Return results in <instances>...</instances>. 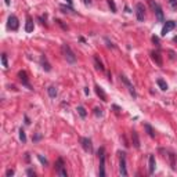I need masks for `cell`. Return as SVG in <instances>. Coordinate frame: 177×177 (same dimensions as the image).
<instances>
[{
    "instance_id": "cell-1",
    "label": "cell",
    "mask_w": 177,
    "mask_h": 177,
    "mask_svg": "<svg viewBox=\"0 0 177 177\" xmlns=\"http://www.w3.org/2000/svg\"><path fill=\"white\" fill-rule=\"evenodd\" d=\"M61 50H62V54H64V57H65L66 62H69V64H75L76 62V55L75 53L72 51V49H71V46L66 43L62 44L61 47Z\"/></svg>"
},
{
    "instance_id": "cell-2",
    "label": "cell",
    "mask_w": 177,
    "mask_h": 177,
    "mask_svg": "<svg viewBox=\"0 0 177 177\" xmlns=\"http://www.w3.org/2000/svg\"><path fill=\"white\" fill-rule=\"evenodd\" d=\"M98 158H100V169H98V176L104 177L105 176V149L104 147L98 149Z\"/></svg>"
},
{
    "instance_id": "cell-3",
    "label": "cell",
    "mask_w": 177,
    "mask_h": 177,
    "mask_svg": "<svg viewBox=\"0 0 177 177\" xmlns=\"http://www.w3.org/2000/svg\"><path fill=\"white\" fill-rule=\"evenodd\" d=\"M120 80H122L123 84L127 87V90H129V93L133 96V98H137V93H136V89H134V86L131 84L130 80H129V78H126L125 75H120Z\"/></svg>"
},
{
    "instance_id": "cell-4",
    "label": "cell",
    "mask_w": 177,
    "mask_h": 177,
    "mask_svg": "<svg viewBox=\"0 0 177 177\" xmlns=\"http://www.w3.org/2000/svg\"><path fill=\"white\" fill-rule=\"evenodd\" d=\"M7 28L10 29V31H18V28H19V21H18V18L15 17V15H10L8 17V19H7Z\"/></svg>"
},
{
    "instance_id": "cell-5",
    "label": "cell",
    "mask_w": 177,
    "mask_h": 177,
    "mask_svg": "<svg viewBox=\"0 0 177 177\" xmlns=\"http://www.w3.org/2000/svg\"><path fill=\"white\" fill-rule=\"evenodd\" d=\"M136 17L140 22H143L145 19V6L143 3L136 4Z\"/></svg>"
},
{
    "instance_id": "cell-6",
    "label": "cell",
    "mask_w": 177,
    "mask_h": 177,
    "mask_svg": "<svg viewBox=\"0 0 177 177\" xmlns=\"http://www.w3.org/2000/svg\"><path fill=\"white\" fill-rule=\"evenodd\" d=\"M80 145L86 152H93V143L89 137H80Z\"/></svg>"
},
{
    "instance_id": "cell-7",
    "label": "cell",
    "mask_w": 177,
    "mask_h": 177,
    "mask_svg": "<svg viewBox=\"0 0 177 177\" xmlns=\"http://www.w3.org/2000/svg\"><path fill=\"white\" fill-rule=\"evenodd\" d=\"M119 174L123 177L127 176V169H126V158H125V152H122V156H120L119 161Z\"/></svg>"
},
{
    "instance_id": "cell-8",
    "label": "cell",
    "mask_w": 177,
    "mask_h": 177,
    "mask_svg": "<svg viewBox=\"0 0 177 177\" xmlns=\"http://www.w3.org/2000/svg\"><path fill=\"white\" fill-rule=\"evenodd\" d=\"M18 78H19V80H21L22 86H25L26 89H29V90H32V86L29 84L28 75H26V72H25V71H19V72H18Z\"/></svg>"
},
{
    "instance_id": "cell-9",
    "label": "cell",
    "mask_w": 177,
    "mask_h": 177,
    "mask_svg": "<svg viewBox=\"0 0 177 177\" xmlns=\"http://www.w3.org/2000/svg\"><path fill=\"white\" fill-rule=\"evenodd\" d=\"M176 25L177 24L174 21H166L165 22V25H163V28H162V36H166L170 31H173V29L176 28Z\"/></svg>"
},
{
    "instance_id": "cell-10",
    "label": "cell",
    "mask_w": 177,
    "mask_h": 177,
    "mask_svg": "<svg viewBox=\"0 0 177 177\" xmlns=\"http://www.w3.org/2000/svg\"><path fill=\"white\" fill-rule=\"evenodd\" d=\"M152 10H154V13H155L156 15V19H158V22H165V17H163V11H162V7L159 6L158 3L152 7Z\"/></svg>"
},
{
    "instance_id": "cell-11",
    "label": "cell",
    "mask_w": 177,
    "mask_h": 177,
    "mask_svg": "<svg viewBox=\"0 0 177 177\" xmlns=\"http://www.w3.org/2000/svg\"><path fill=\"white\" fill-rule=\"evenodd\" d=\"M40 65H42V68H43L46 72H50V71H51L50 62H49V60H47V57L44 54L40 55Z\"/></svg>"
},
{
    "instance_id": "cell-12",
    "label": "cell",
    "mask_w": 177,
    "mask_h": 177,
    "mask_svg": "<svg viewBox=\"0 0 177 177\" xmlns=\"http://www.w3.org/2000/svg\"><path fill=\"white\" fill-rule=\"evenodd\" d=\"M155 166H156L155 155H149V161H148V173L149 174H154V172H155Z\"/></svg>"
},
{
    "instance_id": "cell-13",
    "label": "cell",
    "mask_w": 177,
    "mask_h": 177,
    "mask_svg": "<svg viewBox=\"0 0 177 177\" xmlns=\"http://www.w3.org/2000/svg\"><path fill=\"white\" fill-rule=\"evenodd\" d=\"M33 29H35V24H33V19L28 15V17H26V22H25V32L31 33V32H33Z\"/></svg>"
},
{
    "instance_id": "cell-14",
    "label": "cell",
    "mask_w": 177,
    "mask_h": 177,
    "mask_svg": "<svg viewBox=\"0 0 177 177\" xmlns=\"http://www.w3.org/2000/svg\"><path fill=\"white\" fill-rule=\"evenodd\" d=\"M131 141H133L134 148H140V138H138V133L136 130L131 131Z\"/></svg>"
},
{
    "instance_id": "cell-15",
    "label": "cell",
    "mask_w": 177,
    "mask_h": 177,
    "mask_svg": "<svg viewBox=\"0 0 177 177\" xmlns=\"http://www.w3.org/2000/svg\"><path fill=\"white\" fill-rule=\"evenodd\" d=\"M96 93H97V96L101 98L102 101H107V94H105V91L102 90V87H100L98 84H96Z\"/></svg>"
},
{
    "instance_id": "cell-16",
    "label": "cell",
    "mask_w": 177,
    "mask_h": 177,
    "mask_svg": "<svg viewBox=\"0 0 177 177\" xmlns=\"http://www.w3.org/2000/svg\"><path fill=\"white\" fill-rule=\"evenodd\" d=\"M144 129H145V131H147V133H148V136L149 137H155L156 136V133H155V130H154V127L151 126V125H149V123H144Z\"/></svg>"
},
{
    "instance_id": "cell-17",
    "label": "cell",
    "mask_w": 177,
    "mask_h": 177,
    "mask_svg": "<svg viewBox=\"0 0 177 177\" xmlns=\"http://www.w3.org/2000/svg\"><path fill=\"white\" fill-rule=\"evenodd\" d=\"M151 55H152V60H154L159 66H162V58H161V54H159L158 51H152Z\"/></svg>"
},
{
    "instance_id": "cell-18",
    "label": "cell",
    "mask_w": 177,
    "mask_h": 177,
    "mask_svg": "<svg viewBox=\"0 0 177 177\" xmlns=\"http://www.w3.org/2000/svg\"><path fill=\"white\" fill-rule=\"evenodd\" d=\"M94 65H96V69H97V71H101V72H104V71H105L104 65H102V62L100 61V58H98L97 55L94 57Z\"/></svg>"
},
{
    "instance_id": "cell-19",
    "label": "cell",
    "mask_w": 177,
    "mask_h": 177,
    "mask_svg": "<svg viewBox=\"0 0 177 177\" xmlns=\"http://www.w3.org/2000/svg\"><path fill=\"white\" fill-rule=\"evenodd\" d=\"M47 93H49V96H50L51 98H55L58 96V91H57V87L55 86H49L47 87Z\"/></svg>"
},
{
    "instance_id": "cell-20",
    "label": "cell",
    "mask_w": 177,
    "mask_h": 177,
    "mask_svg": "<svg viewBox=\"0 0 177 177\" xmlns=\"http://www.w3.org/2000/svg\"><path fill=\"white\" fill-rule=\"evenodd\" d=\"M76 111H78V114H79L80 118H83V119L87 116V111H86V108H84V107H82V105H79V107L76 108Z\"/></svg>"
},
{
    "instance_id": "cell-21",
    "label": "cell",
    "mask_w": 177,
    "mask_h": 177,
    "mask_svg": "<svg viewBox=\"0 0 177 177\" xmlns=\"http://www.w3.org/2000/svg\"><path fill=\"white\" fill-rule=\"evenodd\" d=\"M156 84L159 86V89H161V90H163V91L167 90V83L163 79H158V80H156Z\"/></svg>"
},
{
    "instance_id": "cell-22",
    "label": "cell",
    "mask_w": 177,
    "mask_h": 177,
    "mask_svg": "<svg viewBox=\"0 0 177 177\" xmlns=\"http://www.w3.org/2000/svg\"><path fill=\"white\" fill-rule=\"evenodd\" d=\"M60 8H61L62 10V13H68V14H71V13H72V14H75V13H73V8L71 7V6H68V7H66L65 4H61V6H60Z\"/></svg>"
},
{
    "instance_id": "cell-23",
    "label": "cell",
    "mask_w": 177,
    "mask_h": 177,
    "mask_svg": "<svg viewBox=\"0 0 177 177\" xmlns=\"http://www.w3.org/2000/svg\"><path fill=\"white\" fill-rule=\"evenodd\" d=\"M107 3H108V6H109V8H111V11L112 13H114V14H115L116 11V4H115V1H114V0H107Z\"/></svg>"
},
{
    "instance_id": "cell-24",
    "label": "cell",
    "mask_w": 177,
    "mask_h": 177,
    "mask_svg": "<svg viewBox=\"0 0 177 177\" xmlns=\"http://www.w3.org/2000/svg\"><path fill=\"white\" fill-rule=\"evenodd\" d=\"M18 133H19V140L22 141V143H26V134H25V130H24V129H19L18 130Z\"/></svg>"
},
{
    "instance_id": "cell-25",
    "label": "cell",
    "mask_w": 177,
    "mask_h": 177,
    "mask_svg": "<svg viewBox=\"0 0 177 177\" xmlns=\"http://www.w3.org/2000/svg\"><path fill=\"white\" fill-rule=\"evenodd\" d=\"M169 158H170V165H172V169L176 170V162H174V154L170 152L169 154Z\"/></svg>"
},
{
    "instance_id": "cell-26",
    "label": "cell",
    "mask_w": 177,
    "mask_h": 177,
    "mask_svg": "<svg viewBox=\"0 0 177 177\" xmlns=\"http://www.w3.org/2000/svg\"><path fill=\"white\" fill-rule=\"evenodd\" d=\"M169 1V6L173 11H177V0H167Z\"/></svg>"
},
{
    "instance_id": "cell-27",
    "label": "cell",
    "mask_w": 177,
    "mask_h": 177,
    "mask_svg": "<svg viewBox=\"0 0 177 177\" xmlns=\"http://www.w3.org/2000/svg\"><path fill=\"white\" fill-rule=\"evenodd\" d=\"M94 115L97 116V118H101L102 115H104V112H102V108H94Z\"/></svg>"
},
{
    "instance_id": "cell-28",
    "label": "cell",
    "mask_w": 177,
    "mask_h": 177,
    "mask_svg": "<svg viewBox=\"0 0 177 177\" xmlns=\"http://www.w3.org/2000/svg\"><path fill=\"white\" fill-rule=\"evenodd\" d=\"M37 159L40 161V163H42L43 166H47V165H49V161H47V159L44 158L43 155H37Z\"/></svg>"
},
{
    "instance_id": "cell-29",
    "label": "cell",
    "mask_w": 177,
    "mask_h": 177,
    "mask_svg": "<svg viewBox=\"0 0 177 177\" xmlns=\"http://www.w3.org/2000/svg\"><path fill=\"white\" fill-rule=\"evenodd\" d=\"M1 64H3V66L4 68H8V64H7V55L4 54H1Z\"/></svg>"
},
{
    "instance_id": "cell-30",
    "label": "cell",
    "mask_w": 177,
    "mask_h": 177,
    "mask_svg": "<svg viewBox=\"0 0 177 177\" xmlns=\"http://www.w3.org/2000/svg\"><path fill=\"white\" fill-rule=\"evenodd\" d=\"M42 138H43V136H42L40 133H36L35 136H33V141H35V143H36V141H39V140H42Z\"/></svg>"
},
{
    "instance_id": "cell-31",
    "label": "cell",
    "mask_w": 177,
    "mask_h": 177,
    "mask_svg": "<svg viewBox=\"0 0 177 177\" xmlns=\"http://www.w3.org/2000/svg\"><path fill=\"white\" fill-rule=\"evenodd\" d=\"M152 42H154V44H155L156 47H159L161 46V44H159V39L156 36H152Z\"/></svg>"
},
{
    "instance_id": "cell-32",
    "label": "cell",
    "mask_w": 177,
    "mask_h": 177,
    "mask_svg": "<svg viewBox=\"0 0 177 177\" xmlns=\"http://www.w3.org/2000/svg\"><path fill=\"white\" fill-rule=\"evenodd\" d=\"M26 174H28V176H36L35 170H32V169H28V170H26Z\"/></svg>"
},
{
    "instance_id": "cell-33",
    "label": "cell",
    "mask_w": 177,
    "mask_h": 177,
    "mask_svg": "<svg viewBox=\"0 0 177 177\" xmlns=\"http://www.w3.org/2000/svg\"><path fill=\"white\" fill-rule=\"evenodd\" d=\"M13 174H14V170H13V169H7V172H6V176H7V177H11Z\"/></svg>"
},
{
    "instance_id": "cell-34",
    "label": "cell",
    "mask_w": 177,
    "mask_h": 177,
    "mask_svg": "<svg viewBox=\"0 0 177 177\" xmlns=\"http://www.w3.org/2000/svg\"><path fill=\"white\" fill-rule=\"evenodd\" d=\"M105 42H107V44H108V47H112V49L115 47V46H114V44L111 43V42H109V39H107V37H105Z\"/></svg>"
},
{
    "instance_id": "cell-35",
    "label": "cell",
    "mask_w": 177,
    "mask_h": 177,
    "mask_svg": "<svg viewBox=\"0 0 177 177\" xmlns=\"http://www.w3.org/2000/svg\"><path fill=\"white\" fill-rule=\"evenodd\" d=\"M83 3L86 4V6H90V4H91V0H83Z\"/></svg>"
},
{
    "instance_id": "cell-36",
    "label": "cell",
    "mask_w": 177,
    "mask_h": 177,
    "mask_svg": "<svg viewBox=\"0 0 177 177\" xmlns=\"http://www.w3.org/2000/svg\"><path fill=\"white\" fill-rule=\"evenodd\" d=\"M25 125H31V120H29V118L25 115Z\"/></svg>"
},
{
    "instance_id": "cell-37",
    "label": "cell",
    "mask_w": 177,
    "mask_h": 177,
    "mask_svg": "<svg viewBox=\"0 0 177 177\" xmlns=\"http://www.w3.org/2000/svg\"><path fill=\"white\" fill-rule=\"evenodd\" d=\"M89 93H90V90H89V87H84V94H86V96H89Z\"/></svg>"
},
{
    "instance_id": "cell-38",
    "label": "cell",
    "mask_w": 177,
    "mask_h": 177,
    "mask_svg": "<svg viewBox=\"0 0 177 177\" xmlns=\"http://www.w3.org/2000/svg\"><path fill=\"white\" fill-rule=\"evenodd\" d=\"M66 3H68L69 6H72V4H73V0H66Z\"/></svg>"
},
{
    "instance_id": "cell-39",
    "label": "cell",
    "mask_w": 177,
    "mask_h": 177,
    "mask_svg": "<svg viewBox=\"0 0 177 177\" xmlns=\"http://www.w3.org/2000/svg\"><path fill=\"white\" fill-rule=\"evenodd\" d=\"M4 3H6V6H10L11 1H10V0H4Z\"/></svg>"
}]
</instances>
